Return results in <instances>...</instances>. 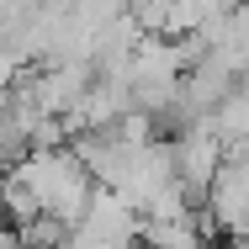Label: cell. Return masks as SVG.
<instances>
[{"mask_svg": "<svg viewBox=\"0 0 249 249\" xmlns=\"http://www.w3.org/2000/svg\"><path fill=\"white\" fill-rule=\"evenodd\" d=\"M11 175L37 196V212H43L48 223H58L64 233L85 217V207H90V196H96V180H90L85 164L69 154V143H64V149H32V154H21V159L11 164Z\"/></svg>", "mask_w": 249, "mask_h": 249, "instance_id": "1", "label": "cell"}, {"mask_svg": "<svg viewBox=\"0 0 249 249\" xmlns=\"http://www.w3.org/2000/svg\"><path fill=\"white\" fill-rule=\"evenodd\" d=\"M0 249H21V233H16V228H5V223H0Z\"/></svg>", "mask_w": 249, "mask_h": 249, "instance_id": "2", "label": "cell"}]
</instances>
